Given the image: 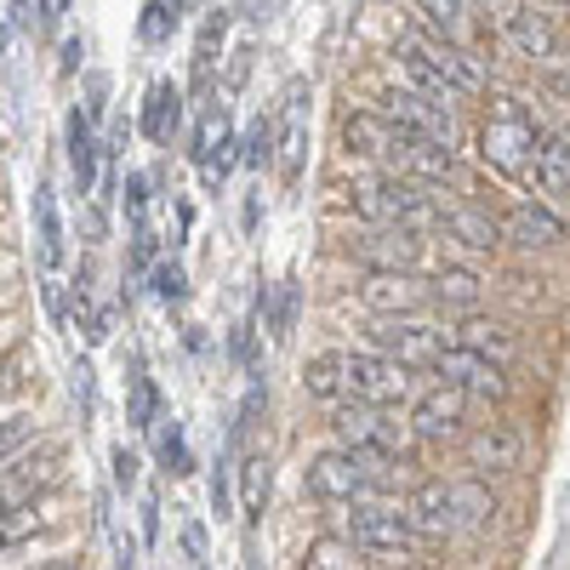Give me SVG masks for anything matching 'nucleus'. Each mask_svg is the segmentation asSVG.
Segmentation results:
<instances>
[{"mask_svg": "<svg viewBox=\"0 0 570 570\" xmlns=\"http://www.w3.org/2000/svg\"><path fill=\"white\" fill-rule=\"evenodd\" d=\"M537 155V115L525 98H497L491 120L480 126V160L502 177H531Z\"/></svg>", "mask_w": 570, "mask_h": 570, "instance_id": "1", "label": "nucleus"}, {"mask_svg": "<svg viewBox=\"0 0 570 570\" xmlns=\"http://www.w3.org/2000/svg\"><path fill=\"white\" fill-rule=\"evenodd\" d=\"M389 468H394V462H383V456H365V451L337 445V451H320V456L308 462V491H314L320 502H360V497L383 491Z\"/></svg>", "mask_w": 570, "mask_h": 570, "instance_id": "2", "label": "nucleus"}, {"mask_svg": "<svg viewBox=\"0 0 570 570\" xmlns=\"http://www.w3.org/2000/svg\"><path fill=\"white\" fill-rule=\"evenodd\" d=\"M354 212L365 223H405V228H434L440 223V200L428 195V183H416L405 171L354 188Z\"/></svg>", "mask_w": 570, "mask_h": 570, "instance_id": "3", "label": "nucleus"}, {"mask_svg": "<svg viewBox=\"0 0 570 570\" xmlns=\"http://www.w3.org/2000/svg\"><path fill=\"white\" fill-rule=\"evenodd\" d=\"M331 428H337V445L365 451V456H383V462H405L411 445H416L411 428L389 422V405H365V400H354V405L337 400V416H331Z\"/></svg>", "mask_w": 570, "mask_h": 570, "instance_id": "4", "label": "nucleus"}, {"mask_svg": "<svg viewBox=\"0 0 570 570\" xmlns=\"http://www.w3.org/2000/svg\"><path fill=\"white\" fill-rule=\"evenodd\" d=\"M416 389L411 365H400L394 354L383 348H360V354H343V394L348 400H365V405H405Z\"/></svg>", "mask_w": 570, "mask_h": 570, "instance_id": "5", "label": "nucleus"}, {"mask_svg": "<svg viewBox=\"0 0 570 570\" xmlns=\"http://www.w3.org/2000/svg\"><path fill=\"white\" fill-rule=\"evenodd\" d=\"M445 343H451V331L428 325L422 314H376V325H371V348L394 354L411 371H434V360H440Z\"/></svg>", "mask_w": 570, "mask_h": 570, "instance_id": "6", "label": "nucleus"}, {"mask_svg": "<svg viewBox=\"0 0 570 570\" xmlns=\"http://www.w3.org/2000/svg\"><path fill=\"white\" fill-rule=\"evenodd\" d=\"M348 542L365 553V559H389V553H405L416 537H411V525H405V513L400 508H383V502H354V513H348Z\"/></svg>", "mask_w": 570, "mask_h": 570, "instance_id": "7", "label": "nucleus"}, {"mask_svg": "<svg viewBox=\"0 0 570 570\" xmlns=\"http://www.w3.org/2000/svg\"><path fill=\"white\" fill-rule=\"evenodd\" d=\"M405 46H416L422 63L445 80L451 98H480V91H485V69H480V58H473V52H462V40H445V35H411Z\"/></svg>", "mask_w": 570, "mask_h": 570, "instance_id": "8", "label": "nucleus"}, {"mask_svg": "<svg viewBox=\"0 0 570 570\" xmlns=\"http://www.w3.org/2000/svg\"><path fill=\"white\" fill-rule=\"evenodd\" d=\"M462 416H468V389L440 376V389H428L411 405V422L405 428H411V440H422V445H445V440L462 434Z\"/></svg>", "mask_w": 570, "mask_h": 570, "instance_id": "9", "label": "nucleus"}, {"mask_svg": "<svg viewBox=\"0 0 570 570\" xmlns=\"http://www.w3.org/2000/svg\"><path fill=\"white\" fill-rule=\"evenodd\" d=\"M434 376H445V383H462L468 389V400H491V405H502L508 400V365H497V360H480V354H468V348H456V343H445L440 348V360H434Z\"/></svg>", "mask_w": 570, "mask_h": 570, "instance_id": "10", "label": "nucleus"}, {"mask_svg": "<svg viewBox=\"0 0 570 570\" xmlns=\"http://www.w3.org/2000/svg\"><path fill=\"white\" fill-rule=\"evenodd\" d=\"M360 303L371 314H422L428 308V279H416V268H365Z\"/></svg>", "mask_w": 570, "mask_h": 570, "instance_id": "11", "label": "nucleus"}, {"mask_svg": "<svg viewBox=\"0 0 570 570\" xmlns=\"http://www.w3.org/2000/svg\"><path fill=\"white\" fill-rule=\"evenodd\" d=\"M383 115H389L394 126L416 131V137L456 142V115H451V104L428 98V91H416V86H405V91H389V98H383Z\"/></svg>", "mask_w": 570, "mask_h": 570, "instance_id": "12", "label": "nucleus"}, {"mask_svg": "<svg viewBox=\"0 0 570 570\" xmlns=\"http://www.w3.org/2000/svg\"><path fill=\"white\" fill-rule=\"evenodd\" d=\"M405 525L416 542H445L456 537V502H451V485L445 480H422L411 497H405Z\"/></svg>", "mask_w": 570, "mask_h": 570, "instance_id": "13", "label": "nucleus"}, {"mask_svg": "<svg viewBox=\"0 0 570 570\" xmlns=\"http://www.w3.org/2000/svg\"><path fill=\"white\" fill-rule=\"evenodd\" d=\"M405 126H394L383 109H360V115H348L343 120V149L348 155H360V160H400V149H405Z\"/></svg>", "mask_w": 570, "mask_h": 570, "instance_id": "14", "label": "nucleus"}, {"mask_svg": "<svg viewBox=\"0 0 570 570\" xmlns=\"http://www.w3.org/2000/svg\"><path fill=\"white\" fill-rule=\"evenodd\" d=\"M354 257H360V268H416L422 263V228L371 223V234H360Z\"/></svg>", "mask_w": 570, "mask_h": 570, "instance_id": "15", "label": "nucleus"}, {"mask_svg": "<svg viewBox=\"0 0 570 570\" xmlns=\"http://www.w3.org/2000/svg\"><path fill=\"white\" fill-rule=\"evenodd\" d=\"M468 462L480 480H502V473H519V462H525V440H519L513 422H491L468 440Z\"/></svg>", "mask_w": 570, "mask_h": 570, "instance_id": "16", "label": "nucleus"}, {"mask_svg": "<svg viewBox=\"0 0 570 570\" xmlns=\"http://www.w3.org/2000/svg\"><path fill=\"white\" fill-rule=\"evenodd\" d=\"M564 234H570L564 217L548 212V206H537V200L513 206V212L502 217V240L519 246V252H553V246H564Z\"/></svg>", "mask_w": 570, "mask_h": 570, "instance_id": "17", "label": "nucleus"}, {"mask_svg": "<svg viewBox=\"0 0 570 570\" xmlns=\"http://www.w3.org/2000/svg\"><path fill=\"white\" fill-rule=\"evenodd\" d=\"M274 160L285 177H297L303 171V155H308V104H303V80L285 91V109H279V137H274Z\"/></svg>", "mask_w": 570, "mask_h": 570, "instance_id": "18", "label": "nucleus"}, {"mask_svg": "<svg viewBox=\"0 0 570 570\" xmlns=\"http://www.w3.org/2000/svg\"><path fill=\"white\" fill-rule=\"evenodd\" d=\"M451 343L468 348V354H480V360H497V365H513V360H519V337H513V331L497 325V320H480V314H468V320L451 331Z\"/></svg>", "mask_w": 570, "mask_h": 570, "instance_id": "19", "label": "nucleus"}, {"mask_svg": "<svg viewBox=\"0 0 570 570\" xmlns=\"http://www.w3.org/2000/svg\"><path fill=\"white\" fill-rule=\"evenodd\" d=\"M228 149H234V126H228V109L223 104H212L206 115H200V126H195V155L200 166H206V183L217 188V177L228 171Z\"/></svg>", "mask_w": 570, "mask_h": 570, "instance_id": "20", "label": "nucleus"}, {"mask_svg": "<svg viewBox=\"0 0 570 570\" xmlns=\"http://www.w3.org/2000/svg\"><path fill=\"white\" fill-rule=\"evenodd\" d=\"M440 228L468 252H497L502 246V217H491L480 206H440Z\"/></svg>", "mask_w": 570, "mask_h": 570, "instance_id": "21", "label": "nucleus"}, {"mask_svg": "<svg viewBox=\"0 0 570 570\" xmlns=\"http://www.w3.org/2000/svg\"><path fill=\"white\" fill-rule=\"evenodd\" d=\"M502 29H508V40H513V52L531 58V63H542L553 46H559L548 12H537V7H508V12H502Z\"/></svg>", "mask_w": 570, "mask_h": 570, "instance_id": "22", "label": "nucleus"}, {"mask_svg": "<svg viewBox=\"0 0 570 570\" xmlns=\"http://www.w3.org/2000/svg\"><path fill=\"white\" fill-rule=\"evenodd\" d=\"M52 462H58L52 451L35 456V462H23V456H7V462H0V513L35 502V491H40L46 480H52Z\"/></svg>", "mask_w": 570, "mask_h": 570, "instance_id": "23", "label": "nucleus"}, {"mask_svg": "<svg viewBox=\"0 0 570 570\" xmlns=\"http://www.w3.org/2000/svg\"><path fill=\"white\" fill-rule=\"evenodd\" d=\"M485 297V279L473 274V268H440L434 279H428V303H440V308H456V314H473Z\"/></svg>", "mask_w": 570, "mask_h": 570, "instance_id": "24", "label": "nucleus"}, {"mask_svg": "<svg viewBox=\"0 0 570 570\" xmlns=\"http://www.w3.org/2000/svg\"><path fill=\"white\" fill-rule=\"evenodd\" d=\"M177 126H183V91L171 86V80H155L149 86V104H142V131H149V142H166L177 137Z\"/></svg>", "mask_w": 570, "mask_h": 570, "instance_id": "25", "label": "nucleus"}, {"mask_svg": "<svg viewBox=\"0 0 570 570\" xmlns=\"http://www.w3.org/2000/svg\"><path fill=\"white\" fill-rule=\"evenodd\" d=\"M35 240H40V268L52 274L63 263V223H58V200H52V188H35Z\"/></svg>", "mask_w": 570, "mask_h": 570, "instance_id": "26", "label": "nucleus"}, {"mask_svg": "<svg viewBox=\"0 0 570 570\" xmlns=\"http://www.w3.org/2000/svg\"><path fill=\"white\" fill-rule=\"evenodd\" d=\"M451 502H456V531H485L497 519V497L485 491V480L473 473V480H456L451 485Z\"/></svg>", "mask_w": 570, "mask_h": 570, "instance_id": "27", "label": "nucleus"}, {"mask_svg": "<svg viewBox=\"0 0 570 570\" xmlns=\"http://www.w3.org/2000/svg\"><path fill=\"white\" fill-rule=\"evenodd\" d=\"M531 171H537V188H548V195H570V149H564V137H537Z\"/></svg>", "mask_w": 570, "mask_h": 570, "instance_id": "28", "label": "nucleus"}, {"mask_svg": "<svg viewBox=\"0 0 570 570\" xmlns=\"http://www.w3.org/2000/svg\"><path fill=\"white\" fill-rule=\"evenodd\" d=\"M69 166H75L80 195H91V183H98V137H91V120L80 109L69 115Z\"/></svg>", "mask_w": 570, "mask_h": 570, "instance_id": "29", "label": "nucleus"}, {"mask_svg": "<svg viewBox=\"0 0 570 570\" xmlns=\"http://www.w3.org/2000/svg\"><path fill=\"white\" fill-rule=\"evenodd\" d=\"M303 394H308V400H325V405L348 400V394H343V354H314V360L303 365Z\"/></svg>", "mask_w": 570, "mask_h": 570, "instance_id": "30", "label": "nucleus"}, {"mask_svg": "<svg viewBox=\"0 0 570 570\" xmlns=\"http://www.w3.org/2000/svg\"><path fill=\"white\" fill-rule=\"evenodd\" d=\"M422 23L445 40H462L473 23V0H422Z\"/></svg>", "mask_w": 570, "mask_h": 570, "instance_id": "31", "label": "nucleus"}, {"mask_svg": "<svg viewBox=\"0 0 570 570\" xmlns=\"http://www.w3.org/2000/svg\"><path fill=\"white\" fill-rule=\"evenodd\" d=\"M155 428H160V440H155L160 473H166V480H183V473L195 468V456H188V445H183V422H160V416H155Z\"/></svg>", "mask_w": 570, "mask_h": 570, "instance_id": "32", "label": "nucleus"}, {"mask_svg": "<svg viewBox=\"0 0 570 570\" xmlns=\"http://www.w3.org/2000/svg\"><path fill=\"white\" fill-rule=\"evenodd\" d=\"M160 416V389H155V376H142V365L131 371V400H126V422L131 428H155Z\"/></svg>", "mask_w": 570, "mask_h": 570, "instance_id": "33", "label": "nucleus"}, {"mask_svg": "<svg viewBox=\"0 0 570 570\" xmlns=\"http://www.w3.org/2000/svg\"><path fill=\"white\" fill-rule=\"evenodd\" d=\"M303 564H314V570H337V564H365V553H360L348 537H320V542H308Z\"/></svg>", "mask_w": 570, "mask_h": 570, "instance_id": "34", "label": "nucleus"}, {"mask_svg": "<svg viewBox=\"0 0 570 570\" xmlns=\"http://www.w3.org/2000/svg\"><path fill=\"white\" fill-rule=\"evenodd\" d=\"M223 29H228V12H212L206 29H200V46H195V86L200 91L212 80V58H217V46H223Z\"/></svg>", "mask_w": 570, "mask_h": 570, "instance_id": "35", "label": "nucleus"}, {"mask_svg": "<svg viewBox=\"0 0 570 570\" xmlns=\"http://www.w3.org/2000/svg\"><path fill=\"white\" fill-rule=\"evenodd\" d=\"M292 325H297V279H279V303L268 314V337L274 343H292Z\"/></svg>", "mask_w": 570, "mask_h": 570, "instance_id": "36", "label": "nucleus"}, {"mask_svg": "<svg viewBox=\"0 0 570 570\" xmlns=\"http://www.w3.org/2000/svg\"><path fill=\"white\" fill-rule=\"evenodd\" d=\"M263 502H268V456H246V525L263 519Z\"/></svg>", "mask_w": 570, "mask_h": 570, "instance_id": "37", "label": "nucleus"}, {"mask_svg": "<svg viewBox=\"0 0 570 570\" xmlns=\"http://www.w3.org/2000/svg\"><path fill=\"white\" fill-rule=\"evenodd\" d=\"M29 440H35V416H29V411L0 416V462H7V456H18Z\"/></svg>", "mask_w": 570, "mask_h": 570, "instance_id": "38", "label": "nucleus"}, {"mask_svg": "<svg viewBox=\"0 0 570 570\" xmlns=\"http://www.w3.org/2000/svg\"><path fill=\"white\" fill-rule=\"evenodd\" d=\"M35 525H40V513L23 502V508H7V513H0V553H7V548H18L23 537H35Z\"/></svg>", "mask_w": 570, "mask_h": 570, "instance_id": "39", "label": "nucleus"}, {"mask_svg": "<svg viewBox=\"0 0 570 570\" xmlns=\"http://www.w3.org/2000/svg\"><path fill=\"white\" fill-rule=\"evenodd\" d=\"M171 29H177V0H171V7H166V0H149V7H142V23H137V35L155 46V40H166Z\"/></svg>", "mask_w": 570, "mask_h": 570, "instance_id": "40", "label": "nucleus"}, {"mask_svg": "<svg viewBox=\"0 0 570 570\" xmlns=\"http://www.w3.org/2000/svg\"><path fill=\"white\" fill-rule=\"evenodd\" d=\"M240 160H246L252 171L274 160V126H268V120H257V126L246 131V149H240Z\"/></svg>", "mask_w": 570, "mask_h": 570, "instance_id": "41", "label": "nucleus"}, {"mask_svg": "<svg viewBox=\"0 0 570 570\" xmlns=\"http://www.w3.org/2000/svg\"><path fill=\"white\" fill-rule=\"evenodd\" d=\"M149 279H155V297H160V303H183V297H188V279H183L177 263H155Z\"/></svg>", "mask_w": 570, "mask_h": 570, "instance_id": "42", "label": "nucleus"}, {"mask_svg": "<svg viewBox=\"0 0 570 570\" xmlns=\"http://www.w3.org/2000/svg\"><path fill=\"white\" fill-rule=\"evenodd\" d=\"M212 513L228 519L234 513V480H228V456H217V473H212Z\"/></svg>", "mask_w": 570, "mask_h": 570, "instance_id": "43", "label": "nucleus"}, {"mask_svg": "<svg viewBox=\"0 0 570 570\" xmlns=\"http://www.w3.org/2000/svg\"><path fill=\"white\" fill-rule=\"evenodd\" d=\"M109 468H115V491L126 497V491L137 485V468H142V462H137V456H131L126 445H115V456H109Z\"/></svg>", "mask_w": 570, "mask_h": 570, "instance_id": "44", "label": "nucleus"}, {"mask_svg": "<svg viewBox=\"0 0 570 570\" xmlns=\"http://www.w3.org/2000/svg\"><path fill=\"white\" fill-rule=\"evenodd\" d=\"M542 69H548V80L564 91V98H570V52H564V46H553V52L542 58Z\"/></svg>", "mask_w": 570, "mask_h": 570, "instance_id": "45", "label": "nucleus"}, {"mask_svg": "<svg viewBox=\"0 0 570 570\" xmlns=\"http://www.w3.org/2000/svg\"><path fill=\"white\" fill-rule=\"evenodd\" d=\"M104 98H109V80L91 75V80H86V109H80V115H86V120H104Z\"/></svg>", "mask_w": 570, "mask_h": 570, "instance_id": "46", "label": "nucleus"}, {"mask_svg": "<svg viewBox=\"0 0 570 570\" xmlns=\"http://www.w3.org/2000/svg\"><path fill=\"white\" fill-rule=\"evenodd\" d=\"M142 206H149V183L131 171V177H126V212H131V223H142Z\"/></svg>", "mask_w": 570, "mask_h": 570, "instance_id": "47", "label": "nucleus"}, {"mask_svg": "<svg viewBox=\"0 0 570 570\" xmlns=\"http://www.w3.org/2000/svg\"><path fill=\"white\" fill-rule=\"evenodd\" d=\"M131 263H137V268H149V263H155V234L142 228V223H137V234H131Z\"/></svg>", "mask_w": 570, "mask_h": 570, "instance_id": "48", "label": "nucleus"}, {"mask_svg": "<svg viewBox=\"0 0 570 570\" xmlns=\"http://www.w3.org/2000/svg\"><path fill=\"white\" fill-rule=\"evenodd\" d=\"M183 548H188V559H195V564H206V531H200V525L183 531Z\"/></svg>", "mask_w": 570, "mask_h": 570, "instance_id": "49", "label": "nucleus"}, {"mask_svg": "<svg viewBox=\"0 0 570 570\" xmlns=\"http://www.w3.org/2000/svg\"><path fill=\"white\" fill-rule=\"evenodd\" d=\"M142 537H160V502H142Z\"/></svg>", "mask_w": 570, "mask_h": 570, "instance_id": "50", "label": "nucleus"}, {"mask_svg": "<svg viewBox=\"0 0 570 570\" xmlns=\"http://www.w3.org/2000/svg\"><path fill=\"white\" fill-rule=\"evenodd\" d=\"M63 18V0H40V29H58Z\"/></svg>", "mask_w": 570, "mask_h": 570, "instance_id": "51", "label": "nucleus"}, {"mask_svg": "<svg viewBox=\"0 0 570 570\" xmlns=\"http://www.w3.org/2000/svg\"><path fill=\"white\" fill-rule=\"evenodd\" d=\"M80 52H86L80 40H63V75H75V69H80Z\"/></svg>", "mask_w": 570, "mask_h": 570, "instance_id": "52", "label": "nucleus"}, {"mask_svg": "<svg viewBox=\"0 0 570 570\" xmlns=\"http://www.w3.org/2000/svg\"><path fill=\"white\" fill-rule=\"evenodd\" d=\"M559 137H564V149H570V115H564V131H559Z\"/></svg>", "mask_w": 570, "mask_h": 570, "instance_id": "53", "label": "nucleus"}, {"mask_svg": "<svg viewBox=\"0 0 570 570\" xmlns=\"http://www.w3.org/2000/svg\"><path fill=\"white\" fill-rule=\"evenodd\" d=\"M548 7H559V12H570V0H548Z\"/></svg>", "mask_w": 570, "mask_h": 570, "instance_id": "54", "label": "nucleus"}]
</instances>
